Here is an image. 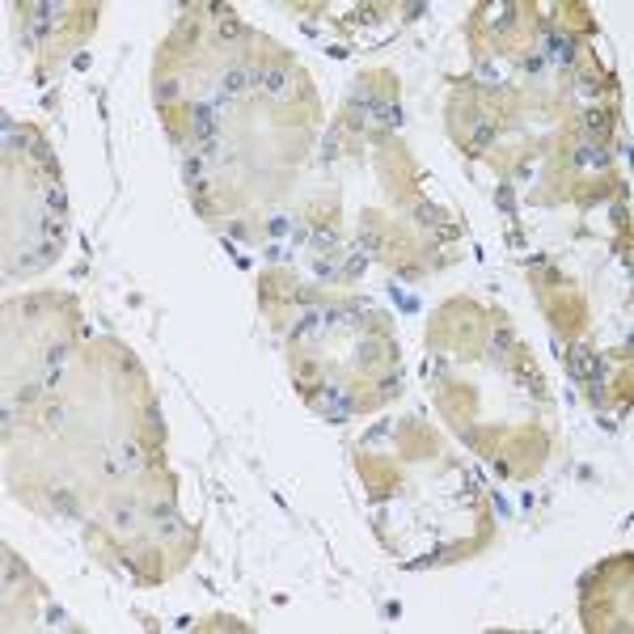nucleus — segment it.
<instances>
[{
	"mask_svg": "<svg viewBox=\"0 0 634 634\" xmlns=\"http://www.w3.org/2000/svg\"><path fill=\"white\" fill-rule=\"evenodd\" d=\"M13 419H17V410H13V406H5V410H0V431H5V435L13 431Z\"/></svg>",
	"mask_w": 634,
	"mask_h": 634,
	"instance_id": "nucleus-30",
	"label": "nucleus"
},
{
	"mask_svg": "<svg viewBox=\"0 0 634 634\" xmlns=\"http://www.w3.org/2000/svg\"><path fill=\"white\" fill-rule=\"evenodd\" d=\"M68 355H72V343H51V347L38 355V364H42V368H64Z\"/></svg>",
	"mask_w": 634,
	"mask_h": 634,
	"instance_id": "nucleus-16",
	"label": "nucleus"
},
{
	"mask_svg": "<svg viewBox=\"0 0 634 634\" xmlns=\"http://www.w3.org/2000/svg\"><path fill=\"white\" fill-rule=\"evenodd\" d=\"M326 330V313L322 309H309V313H301V322L292 326V338H313V334H322Z\"/></svg>",
	"mask_w": 634,
	"mask_h": 634,
	"instance_id": "nucleus-10",
	"label": "nucleus"
},
{
	"mask_svg": "<svg viewBox=\"0 0 634 634\" xmlns=\"http://www.w3.org/2000/svg\"><path fill=\"white\" fill-rule=\"evenodd\" d=\"M38 385L47 389V394H55V389H64V368H42Z\"/></svg>",
	"mask_w": 634,
	"mask_h": 634,
	"instance_id": "nucleus-24",
	"label": "nucleus"
},
{
	"mask_svg": "<svg viewBox=\"0 0 634 634\" xmlns=\"http://www.w3.org/2000/svg\"><path fill=\"white\" fill-rule=\"evenodd\" d=\"M216 38L220 42H241V38H250V30H246L241 17H225V21H216Z\"/></svg>",
	"mask_w": 634,
	"mask_h": 634,
	"instance_id": "nucleus-12",
	"label": "nucleus"
},
{
	"mask_svg": "<svg viewBox=\"0 0 634 634\" xmlns=\"http://www.w3.org/2000/svg\"><path fill=\"white\" fill-rule=\"evenodd\" d=\"M288 229H292V216H271V233L275 237H283Z\"/></svg>",
	"mask_w": 634,
	"mask_h": 634,
	"instance_id": "nucleus-29",
	"label": "nucleus"
},
{
	"mask_svg": "<svg viewBox=\"0 0 634 634\" xmlns=\"http://www.w3.org/2000/svg\"><path fill=\"white\" fill-rule=\"evenodd\" d=\"M123 372H140V359L136 355H123Z\"/></svg>",
	"mask_w": 634,
	"mask_h": 634,
	"instance_id": "nucleus-38",
	"label": "nucleus"
},
{
	"mask_svg": "<svg viewBox=\"0 0 634 634\" xmlns=\"http://www.w3.org/2000/svg\"><path fill=\"white\" fill-rule=\"evenodd\" d=\"M30 153H34V161H38V165H47V174L55 178V169H60V165H55V153H51V144L34 136V140H30Z\"/></svg>",
	"mask_w": 634,
	"mask_h": 634,
	"instance_id": "nucleus-17",
	"label": "nucleus"
},
{
	"mask_svg": "<svg viewBox=\"0 0 634 634\" xmlns=\"http://www.w3.org/2000/svg\"><path fill=\"white\" fill-rule=\"evenodd\" d=\"M64 423H68V406L64 402H47L42 406V427L47 431H64Z\"/></svg>",
	"mask_w": 634,
	"mask_h": 634,
	"instance_id": "nucleus-15",
	"label": "nucleus"
},
{
	"mask_svg": "<svg viewBox=\"0 0 634 634\" xmlns=\"http://www.w3.org/2000/svg\"><path fill=\"white\" fill-rule=\"evenodd\" d=\"M596 368H600V364L592 359V351H588V347H575V355H571V372L583 381V377H588V372H596Z\"/></svg>",
	"mask_w": 634,
	"mask_h": 634,
	"instance_id": "nucleus-18",
	"label": "nucleus"
},
{
	"mask_svg": "<svg viewBox=\"0 0 634 634\" xmlns=\"http://www.w3.org/2000/svg\"><path fill=\"white\" fill-rule=\"evenodd\" d=\"M266 258H271V262H279V258H288V250H283L279 241H275V246H266Z\"/></svg>",
	"mask_w": 634,
	"mask_h": 634,
	"instance_id": "nucleus-37",
	"label": "nucleus"
},
{
	"mask_svg": "<svg viewBox=\"0 0 634 634\" xmlns=\"http://www.w3.org/2000/svg\"><path fill=\"white\" fill-rule=\"evenodd\" d=\"M149 516H153V520H169V516H178V507H174V503H153Z\"/></svg>",
	"mask_w": 634,
	"mask_h": 634,
	"instance_id": "nucleus-28",
	"label": "nucleus"
},
{
	"mask_svg": "<svg viewBox=\"0 0 634 634\" xmlns=\"http://www.w3.org/2000/svg\"><path fill=\"white\" fill-rule=\"evenodd\" d=\"M38 233H42V241H51V246H64V241H68L64 216H60V212H42V216H38Z\"/></svg>",
	"mask_w": 634,
	"mask_h": 634,
	"instance_id": "nucleus-7",
	"label": "nucleus"
},
{
	"mask_svg": "<svg viewBox=\"0 0 634 634\" xmlns=\"http://www.w3.org/2000/svg\"><path fill=\"white\" fill-rule=\"evenodd\" d=\"M486 351H491V355H507V351H511V330L499 326V330L491 334V343H486Z\"/></svg>",
	"mask_w": 634,
	"mask_h": 634,
	"instance_id": "nucleus-22",
	"label": "nucleus"
},
{
	"mask_svg": "<svg viewBox=\"0 0 634 634\" xmlns=\"http://www.w3.org/2000/svg\"><path fill=\"white\" fill-rule=\"evenodd\" d=\"M144 419H149L153 435H157V440H161V435H165V419H161V406H157V402H149V410H144Z\"/></svg>",
	"mask_w": 634,
	"mask_h": 634,
	"instance_id": "nucleus-26",
	"label": "nucleus"
},
{
	"mask_svg": "<svg viewBox=\"0 0 634 634\" xmlns=\"http://www.w3.org/2000/svg\"><path fill=\"white\" fill-rule=\"evenodd\" d=\"M313 406H317V410H326V414H330L334 423H343L347 414L355 410V402H351V398H347V394H343V389H338V385H322V389H317V394H313Z\"/></svg>",
	"mask_w": 634,
	"mask_h": 634,
	"instance_id": "nucleus-3",
	"label": "nucleus"
},
{
	"mask_svg": "<svg viewBox=\"0 0 634 634\" xmlns=\"http://www.w3.org/2000/svg\"><path fill=\"white\" fill-rule=\"evenodd\" d=\"M262 93H266V97H288V93H292L288 68H266V72H262Z\"/></svg>",
	"mask_w": 634,
	"mask_h": 634,
	"instance_id": "nucleus-8",
	"label": "nucleus"
},
{
	"mask_svg": "<svg viewBox=\"0 0 634 634\" xmlns=\"http://www.w3.org/2000/svg\"><path fill=\"white\" fill-rule=\"evenodd\" d=\"M313 275H317V279H330L334 266H330V262H313Z\"/></svg>",
	"mask_w": 634,
	"mask_h": 634,
	"instance_id": "nucleus-34",
	"label": "nucleus"
},
{
	"mask_svg": "<svg viewBox=\"0 0 634 634\" xmlns=\"http://www.w3.org/2000/svg\"><path fill=\"white\" fill-rule=\"evenodd\" d=\"M110 453L118 461V474H144V470H149V453H144V444H136V440H123Z\"/></svg>",
	"mask_w": 634,
	"mask_h": 634,
	"instance_id": "nucleus-4",
	"label": "nucleus"
},
{
	"mask_svg": "<svg viewBox=\"0 0 634 634\" xmlns=\"http://www.w3.org/2000/svg\"><path fill=\"white\" fill-rule=\"evenodd\" d=\"M199 157H203L207 165H225V161H229V144H225L220 136H207V140H199Z\"/></svg>",
	"mask_w": 634,
	"mask_h": 634,
	"instance_id": "nucleus-11",
	"label": "nucleus"
},
{
	"mask_svg": "<svg viewBox=\"0 0 634 634\" xmlns=\"http://www.w3.org/2000/svg\"><path fill=\"white\" fill-rule=\"evenodd\" d=\"M178 93H182V81L178 77H161L157 81V97H161V102H174Z\"/></svg>",
	"mask_w": 634,
	"mask_h": 634,
	"instance_id": "nucleus-23",
	"label": "nucleus"
},
{
	"mask_svg": "<svg viewBox=\"0 0 634 634\" xmlns=\"http://www.w3.org/2000/svg\"><path fill=\"white\" fill-rule=\"evenodd\" d=\"M334 246H338V237H334V229H330V225L313 229V250H317V254H334Z\"/></svg>",
	"mask_w": 634,
	"mask_h": 634,
	"instance_id": "nucleus-19",
	"label": "nucleus"
},
{
	"mask_svg": "<svg viewBox=\"0 0 634 634\" xmlns=\"http://www.w3.org/2000/svg\"><path fill=\"white\" fill-rule=\"evenodd\" d=\"M583 127H588V131H596V136H600V131L609 127V114H605V110H588V114H583Z\"/></svg>",
	"mask_w": 634,
	"mask_h": 634,
	"instance_id": "nucleus-27",
	"label": "nucleus"
},
{
	"mask_svg": "<svg viewBox=\"0 0 634 634\" xmlns=\"http://www.w3.org/2000/svg\"><path fill=\"white\" fill-rule=\"evenodd\" d=\"M575 161H579V165H592V169H605V165H609V157L596 149V144H583V149L575 153Z\"/></svg>",
	"mask_w": 634,
	"mask_h": 634,
	"instance_id": "nucleus-20",
	"label": "nucleus"
},
{
	"mask_svg": "<svg viewBox=\"0 0 634 634\" xmlns=\"http://www.w3.org/2000/svg\"><path fill=\"white\" fill-rule=\"evenodd\" d=\"M47 507L60 511L64 520H81V507H77V499H72L68 486H47Z\"/></svg>",
	"mask_w": 634,
	"mask_h": 634,
	"instance_id": "nucleus-6",
	"label": "nucleus"
},
{
	"mask_svg": "<svg viewBox=\"0 0 634 634\" xmlns=\"http://www.w3.org/2000/svg\"><path fill=\"white\" fill-rule=\"evenodd\" d=\"M47 626H68V618H64V609H51V613H47Z\"/></svg>",
	"mask_w": 634,
	"mask_h": 634,
	"instance_id": "nucleus-35",
	"label": "nucleus"
},
{
	"mask_svg": "<svg viewBox=\"0 0 634 634\" xmlns=\"http://www.w3.org/2000/svg\"><path fill=\"white\" fill-rule=\"evenodd\" d=\"M377 351H381V343H364V351H359V359L368 364V359H377Z\"/></svg>",
	"mask_w": 634,
	"mask_h": 634,
	"instance_id": "nucleus-36",
	"label": "nucleus"
},
{
	"mask_svg": "<svg viewBox=\"0 0 634 634\" xmlns=\"http://www.w3.org/2000/svg\"><path fill=\"white\" fill-rule=\"evenodd\" d=\"M546 55H550V64L563 68V64L575 60V42H571L567 34H550V38H546Z\"/></svg>",
	"mask_w": 634,
	"mask_h": 634,
	"instance_id": "nucleus-9",
	"label": "nucleus"
},
{
	"mask_svg": "<svg viewBox=\"0 0 634 634\" xmlns=\"http://www.w3.org/2000/svg\"><path fill=\"white\" fill-rule=\"evenodd\" d=\"M55 254H60V246H51V241H38V246H30V250H21L17 254V262L9 266V279L13 275H34V271H47V266L55 262Z\"/></svg>",
	"mask_w": 634,
	"mask_h": 634,
	"instance_id": "nucleus-2",
	"label": "nucleus"
},
{
	"mask_svg": "<svg viewBox=\"0 0 634 634\" xmlns=\"http://www.w3.org/2000/svg\"><path fill=\"white\" fill-rule=\"evenodd\" d=\"M262 64H237V68H225L220 77V93L225 97H246V93H258L262 89Z\"/></svg>",
	"mask_w": 634,
	"mask_h": 634,
	"instance_id": "nucleus-1",
	"label": "nucleus"
},
{
	"mask_svg": "<svg viewBox=\"0 0 634 634\" xmlns=\"http://www.w3.org/2000/svg\"><path fill=\"white\" fill-rule=\"evenodd\" d=\"M110 520H114L118 529H136V520H140V507H136V503H127V499H118V503L110 507Z\"/></svg>",
	"mask_w": 634,
	"mask_h": 634,
	"instance_id": "nucleus-14",
	"label": "nucleus"
},
{
	"mask_svg": "<svg viewBox=\"0 0 634 634\" xmlns=\"http://www.w3.org/2000/svg\"><path fill=\"white\" fill-rule=\"evenodd\" d=\"M42 203H47V212H68V194H64V186L51 178V182H42Z\"/></svg>",
	"mask_w": 634,
	"mask_h": 634,
	"instance_id": "nucleus-13",
	"label": "nucleus"
},
{
	"mask_svg": "<svg viewBox=\"0 0 634 634\" xmlns=\"http://www.w3.org/2000/svg\"><path fill=\"white\" fill-rule=\"evenodd\" d=\"M17 309L26 313V317H34V313H42V301H38V296H26V301H21Z\"/></svg>",
	"mask_w": 634,
	"mask_h": 634,
	"instance_id": "nucleus-31",
	"label": "nucleus"
},
{
	"mask_svg": "<svg viewBox=\"0 0 634 634\" xmlns=\"http://www.w3.org/2000/svg\"><path fill=\"white\" fill-rule=\"evenodd\" d=\"M220 106H225V97H220V102H199V106H194L190 110V127H194V136H199V140H207V136H216V127H220Z\"/></svg>",
	"mask_w": 634,
	"mask_h": 634,
	"instance_id": "nucleus-5",
	"label": "nucleus"
},
{
	"mask_svg": "<svg viewBox=\"0 0 634 634\" xmlns=\"http://www.w3.org/2000/svg\"><path fill=\"white\" fill-rule=\"evenodd\" d=\"M21 575H26V563L13 550H5V588H13V579H21Z\"/></svg>",
	"mask_w": 634,
	"mask_h": 634,
	"instance_id": "nucleus-21",
	"label": "nucleus"
},
{
	"mask_svg": "<svg viewBox=\"0 0 634 634\" xmlns=\"http://www.w3.org/2000/svg\"><path fill=\"white\" fill-rule=\"evenodd\" d=\"M482 144H491V123H482V127L474 131V149H482Z\"/></svg>",
	"mask_w": 634,
	"mask_h": 634,
	"instance_id": "nucleus-32",
	"label": "nucleus"
},
{
	"mask_svg": "<svg viewBox=\"0 0 634 634\" xmlns=\"http://www.w3.org/2000/svg\"><path fill=\"white\" fill-rule=\"evenodd\" d=\"M229 233H233L237 241H250V237H254V233H250V225H241V220H237V225H229Z\"/></svg>",
	"mask_w": 634,
	"mask_h": 634,
	"instance_id": "nucleus-33",
	"label": "nucleus"
},
{
	"mask_svg": "<svg viewBox=\"0 0 634 634\" xmlns=\"http://www.w3.org/2000/svg\"><path fill=\"white\" fill-rule=\"evenodd\" d=\"M38 394H47V389L38 385V381H26L17 389V406H30V402H38Z\"/></svg>",
	"mask_w": 634,
	"mask_h": 634,
	"instance_id": "nucleus-25",
	"label": "nucleus"
}]
</instances>
